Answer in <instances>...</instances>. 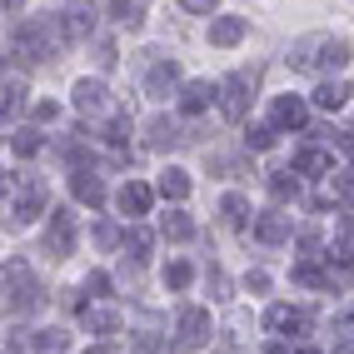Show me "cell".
I'll return each mask as SVG.
<instances>
[{"mask_svg": "<svg viewBox=\"0 0 354 354\" xmlns=\"http://www.w3.org/2000/svg\"><path fill=\"white\" fill-rule=\"evenodd\" d=\"M195 279V270L185 265V259H170V265H165V290H185Z\"/></svg>", "mask_w": 354, "mask_h": 354, "instance_id": "f1b7e54d", "label": "cell"}, {"mask_svg": "<svg viewBox=\"0 0 354 354\" xmlns=\"http://www.w3.org/2000/svg\"><path fill=\"white\" fill-rule=\"evenodd\" d=\"M70 190H75L80 205H105V185H100V175H90V170H75Z\"/></svg>", "mask_w": 354, "mask_h": 354, "instance_id": "2e32d148", "label": "cell"}, {"mask_svg": "<svg viewBox=\"0 0 354 354\" xmlns=\"http://www.w3.org/2000/svg\"><path fill=\"white\" fill-rule=\"evenodd\" d=\"M6 310L10 315H35L40 310V285L20 259H6Z\"/></svg>", "mask_w": 354, "mask_h": 354, "instance_id": "7a4b0ae2", "label": "cell"}, {"mask_svg": "<svg viewBox=\"0 0 354 354\" xmlns=\"http://www.w3.org/2000/svg\"><path fill=\"white\" fill-rule=\"evenodd\" d=\"M145 135H150V145H155V150H170V145H180V125H175V120H165V115H155Z\"/></svg>", "mask_w": 354, "mask_h": 354, "instance_id": "ffe728a7", "label": "cell"}, {"mask_svg": "<svg viewBox=\"0 0 354 354\" xmlns=\"http://www.w3.org/2000/svg\"><path fill=\"white\" fill-rule=\"evenodd\" d=\"M150 200H155V190H150V185H140V180H130L125 190H120V209H125L130 220H145L150 215Z\"/></svg>", "mask_w": 354, "mask_h": 354, "instance_id": "8fae6325", "label": "cell"}, {"mask_svg": "<svg viewBox=\"0 0 354 354\" xmlns=\"http://www.w3.org/2000/svg\"><path fill=\"white\" fill-rule=\"evenodd\" d=\"M95 245H100V250H115V245H120V230L100 220V225H95Z\"/></svg>", "mask_w": 354, "mask_h": 354, "instance_id": "836d02e7", "label": "cell"}, {"mask_svg": "<svg viewBox=\"0 0 354 354\" xmlns=\"http://www.w3.org/2000/svg\"><path fill=\"white\" fill-rule=\"evenodd\" d=\"M245 35H250V20H240V15L209 20V45H215V50H230V45H240Z\"/></svg>", "mask_w": 354, "mask_h": 354, "instance_id": "9c48e42d", "label": "cell"}, {"mask_svg": "<svg viewBox=\"0 0 354 354\" xmlns=\"http://www.w3.org/2000/svg\"><path fill=\"white\" fill-rule=\"evenodd\" d=\"M60 45H70L65 15H35V20H20V26L10 30L6 50H10L20 65H40V60H50Z\"/></svg>", "mask_w": 354, "mask_h": 354, "instance_id": "6da1fadb", "label": "cell"}, {"mask_svg": "<svg viewBox=\"0 0 354 354\" xmlns=\"http://www.w3.org/2000/svg\"><path fill=\"white\" fill-rule=\"evenodd\" d=\"M6 190H15V225H30L45 209V185L30 175H6Z\"/></svg>", "mask_w": 354, "mask_h": 354, "instance_id": "277c9868", "label": "cell"}, {"mask_svg": "<svg viewBox=\"0 0 354 354\" xmlns=\"http://www.w3.org/2000/svg\"><path fill=\"white\" fill-rule=\"evenodd\" d=\"M85 354H115V349L110 344H95V349H85Z\"/></svg>", "mask_w": 354, "mask_h": 354, "instance_id": "b9f144b4", "label": "cell"}, {"mask_svg": "<svg viewBox=\"0 0 354 354\" xmlns=\"http://www.w3.org/2000/svg\"><path fill=\"white\" fill-rule=\"evenodd\" d=\"M220 215H225L230 225H245V220H250V200H245V195H225V200H220Z\"/></svg>", "mask_w": 354, "mask_h": 354, "instance_id": "83f0119b", "label": "cell"}, {"mask_svg": "<svg viewBox=\"0 0 354 354\" xmlns=\"http://www.w3.org/2000/svg\"><path fill=\"white\" fill-rule=\"evenodd\" d=\"M175 80H180V70H175V60H155L150 65V95L155 100H165L175 90Z\"/></svg>", "mask_w": 354, "mask_h": 354, "instance_id": "e0dca14e", "label": "cell"}, {"mask_svg": "<svg viewBox=\"0 0 354 354\" xmlns=\"http://www.w3.org/2000/svg\"><path fill=\"white\" fill-rule=\"evenodd\" d=\"M250 100H254V70H230V75L220 80V110H225V120H245Z\"/></svg>", "mask_w": 354, "mask_h": 354, "instance_id": "3957f363", "label": "cell"}, {"mask_svg": "<svg viewBox=\"0 0 354 354\" xmlns=\"http://www.w3.org/2000/svg\"><path fill=\"white\" fill-rule=\"evenodd\" d=\"M165 234H170V240H195V220L185 215V209H170V215H165V225H160Z\"/></svg>", "mask_w": 354, "mask_h": 354, "instance_id": "cb8c5ba5", "label": "cell"}, {"mask_svg": "<svg viewBox=\"0 0 354 354\" xmlns=\"http://www.w3.org/2000/svg\"><path fill=\"white\" fill-rule=\"evenodd\" d=\"M310 55H319L315 65H324V70H344L354 50H349V40H315V45H310Z\"/></svg>", "mask_w": 354, "mask_h": 354, "instance_id": "7c38bea8", "label": "cell"}, {"mask_svg": "<svg viewBox=\"0 0 354 354\" xmlns=\"http://www.w3.org/2000/svg\"><path fill=\"white\" fill-rule=\"evenodd\" d=\"M295 170H299V175H329V155L310 145V150H299V160H295Z\"/></svg>", "mask_w": 354, "mask_h": 354, "instance_id": "d4e9b609", "label": "cell"}, {"mask_svg": "<svg viewBox=\"0 0 354 354\" xmlns=\"http://www.w3.org/2000/svg\"><path fill=\"white\" fill-rule=\"evenodd\" d=\"M55 115H60V105H55V100H40V105H35V125H50Z\"/></svg>", "mask_w": 354, "mask_h": 354, "instance_id": "e575fe53", "label": "cell"}, {"mask_svg": "<svg viewBox=\"0 0 354 354\" xmlns=\"http://www.w3.org/2000/svg\"><path fill=\"white\" fill-rule=\"evenodd\" d=\"M80 319H85L90 335H115V329H120V315L115 310H80Z\"/></svg>", "mask_w": 354, "mask_h": 354, "instance_id": "44dd1931", "label": "cell"}, {"mask_svg": "<svg viewBox=\"0 0 354 354\" xmlns=\"http://www.w3.org/2000/svg\"><path fill=\"white\" fill-rule=\"evenodd\" d=\"M20 105H26V85L6 75V90H0V110H6V120H10V115H20Z\"/></svg>", "mask_w": 354, "mask_h": 354, "instance_id": "484cf974", "label": "cell"}, {"mask_svg": "<svg viewBox=\"0 0 354 354\" xmlns=\"http://www.w3.org/2000/svg\"><path fill=\"white\" fill-rule=\"evenodd\" d=\"M344 100H349V85L344 80H324L319 90H315V105L329 115V110H344Z\"/></svg>", "mask_w": 354, "mask_h": 354, "instance_id": "d6986e66", "label": "cell"}, {"mask_svg": "<svg viewBox=\"0 0 354 354\" xmlns=\"http://www.w3.org/2000/svg\"><path fill=\"white\" fill-rule=\"evenodd\" d=\"M270 190H274V200H299V170H279L270 180Z\"/></svg>", "mask_w": 354, "mask_h": 354, "instance_id": "4316f807", "label": "cell"}, {"mask_svg": "<svg viewBox=\"0 0 354 354\" xmlns=\"http://www.w3.org/2000/svg\"><path fill=\"white\" fill-rule=\"evenodd\" d=\"M75 110L85 115V120H105V115H110L105 80H75Z\"/></svg>", "mask_w": 354, "mask_h": 354, "instance_id": "8992f818", "label": "cell"}, {"mask_svg": "<svg viewBox=\"0 0 354 354\" xmlns=\"http://www.w3.org/2000/svg\"><path fill=\"white\" fill-rule=\"evenodd\" d=\"M160 195L180 205L185 195H190V175H185V170H165V175H160Z\"/></svg>", "mask_w": 354, "mask_h": 354, "instance_id": "7402d4cb", "label": "cell"}, {"mask_svg": "<svg viewBox=\"0 0 354 354\" xmlns=\"http://www.w3.org/2000/svg\"><path fill=\"white\" fill-rule=\"evenodd\" d=\"M270 125L274 130H304V125H310V105H304L299 95H279L270 105Z\"/></svg>", "mask_w": 354, "mask_h": 354, "instance_id": "ba28073f", "label": "cell"}, {"mask_svg": "<svg viewBox=\"0 0 354 354\" xmlns=\"http://www.w3.org/2000/svg\"><path fill=\"white\" fill-rule=\"evenodd\" d=\"M85 290H90V295H105V290H110V279H105V274H90V279H85Z\"/></svg>", "mask_w": 354, "mask_h": 354, "instance_id": "ab89813d", "label": "cell"}, {"mask_svg": "<svg viewBox=\"0 0 354 354\" xmlns=\"http://www.w3.org/2000/svg\"><path fill=\"white\" fill-rule=\"evenodd\" d=\"M125 250H130L135 259H150V250H155V234H150L145 225H130V230H125Z\"/></svg>", "mask_w": 354, "mask_h": 354, "instance_id": "603a6c76", "label": "cell"}, {"mask_svg": "<svg viewBox=\"0 0 354 354\" xmlns=\"http://www.w3.org/2000/svg\"><path fill=\"white\" fill-rule=\"evenodd\" d=\"M254 234H259L265 245H285V240H290V220L279 215V209H265V215H259V225H254Z\"/></svg>", "mask_w": 354, "mask_h": 354, "instance_id": "9a60e30c", "label": "cell"}, {"mask_svg": "<svg viewBox=\"0 0 354 354\" xmlns=\"http://www.w3.org/2000/svg\"><path fill=\"white\" fill-rule=\"evenodd\" d=\"M90 30H95V10H90V6H70V10H65V35H70V45L90 40Z\"/></svg>", "mask_w": 354, "mask_h": 354, "instance_id": "5bb4252c", "label": "cell"}, {"mask_svg": "<svg viewBox=\"0 0 354 354\" xmlns=\"http://www.w3.org/2000/svg\"><path fill=\"white\" fill-rule=\"evenodd\" d=\"M10 6H20V0H6V10H10Z\"/></svg>", "mask_w": 354, "mask_h": 354, "instance_id": "7bdbcfd3", "label": "cell"}, {"mask_svg": "<svg viewBox=\"0 0 354 354\" xmlns=\"http://www.w3.org/2000/svg\"><path fill=\"white\" fill-rule=\"evenodd\" d=\"M245 145H250V150H270V145H274V125H259V130H250V135H245Z\"/></svg>", "mask_w": 354, "mask_h": 354, "instance_id": "d6a6232c", "label": "cell"}, {"mask_svg": "<svg viewBox=\"0 0 354 354\" xmlns=\"http://www.w3.org/2000/svg\"><path fill=\"white\" fill-rule=\"evenodd\" d=\"M335 259L349 270L354 265V220H344V234H339V245H335Z\"/></svg>", "mask_w": 354, "mask_h": 354, "instance_id": "4dcf8cb0", "label": "cell"}, {"mask_svg": "<svg viewBox=\"0 0 354 354\" xmlns=\"http://www.w3.org/2000/svg\"><path fill=\"white\" fill-rule=\"evenodd\" d=\"M265 324L274 329V335H304V329H310V310H290V304H274V310L265 315Z\"/></svg>", "mask_w": 354, "mask_h": 354, "instance_id": "30bf717a", "label": "cell"}, {"mask_svg": "<svg viewBox=\"0 0 354 354\" xmlns=\"http://www.w3.org/2000/svg\"><path fill=\"white\" fill-rule=\"evenodd\" d=\"M209 100H220V90H209L205 80H190V85L180 90V110H185V115H205Z\"/></svg>", "mask_w": 354, "mask_h": 354, "instance_id": "4fadbf2b", "label": "cell"}, {"mask_svg": "<svg viewBox=\"0 0 354 354\" xmlns=\"http://www.w3.org/2000/svg\"><path fill=\"white\" fill-rule=\"evenodd\" d=\"M335 140H339V150H344V160H354V130H339Z\"/></svg>", "mask_w": 354, "mask_h": 354, "instance_id": "f35d334b", "label": "cell"}, {"mask_svg": "<svg viewBox=\"0 0 354 354\" xmlns=\"http://www.w3.org/2000/svg\"><path fill=\"white\" fill-rule=\"evenodd\" d=\"M45 250H50L55 259H65L70 250H75V215H70V209H55V215H50V230H45Z\"/></svg>", "mask_w": 354, "mask_h": 354, "instance_id": "52a82bcc", "label": "cell"}, {"mask_svg": "<svg viewBox=\"0 0 354 354\" xmlns=\"http://www.w3.org/2000/svg\"><path fill=\"white\" fill-rule=\"evenodd\" d=\"M105 15L115 20V26H125V30H135L140 20H145V6H140V0H110V6H105Z\"/></svg>", "mask_w": 354, "mask_h": 354, "instance_id": "ac0fdd59", "label": "cell"}, {"mask_svg": "<svg viewBox=\"0 0 354 354\" xmlns=\"http://www.w3.org/2000/svg\"><path fill=\"white\" fill-rule=\"evenodd\" d=\"M30 344H35V354H65V335H60V329H40Z\"/></svg>", "mask_w": 354, "mask_h": 354, "instance_id": "f546056e", "label": "cell"}, {"mask_svg": "<svg viewBox=\"0 0 354 354\" xmlns=\"http://www.w3.org/2000/svg\"><path fill=\"white\" fill-rule=\"evenodd\" d=\"M95 55H100V70H110V65H115V45L100 40V45H95Z\"/></svg>", "mask_w": 354, "mask_h": 354, "instance_id": "74e56055", "label": "cell"}, {"mask_svg": "<svg viewBox=\"0 0 354 354\" xmlns=\"http://www.w3.org/2000/svg\"><path fill=\"white\" fill-rule=\"evenodd\" d=\"M209 335H215V324H209V310H180V324H175V339H180V349H200V344H209Z\"/></svg>", "mask_w": 354, "mask_h": 354, "instance_id": "5b68a950", "label": "cell"}, {"mask_svg": "<svg viewBox=\"0 0 354 354\" xmlns=\"http://www.w3.org/2000/svg\"><path fill=\"white\" fill-rule=\"evenodd\" d=\"M299 354H319V349H299Z\"/></svg>", "mask_w": 354, "mask_h": 354, "instance_id": "ee69618b", "label": "cell"}, {"mask_svg": "<svg viewBox=\"0 0 354 354\" xmlns=\"http://www.w3.org/2000/svg\"><path fill=\"white\" fill-rule=\"evenodd\" d=\"M180 6H185V10H190V15H209V10H215V6H220V0H180Z\"/></svg>", "mask_w": 354, "mask_h": 354, "instance_id": "8d00e7d4", "label": "cell"}, {"mask_svg": "<svg viewBox=\"0 0 354 354\" xmlns=\"http://www.w3.org/2000/svg\"><path fill=\"white\" fill-rule=\"evenodd\" d=\"M10 145H15V155H35L40 150V130H15Z\"/></svg>", "mask_w": 354, "mask_h": 354, "instance_id": "1f68e13d", "label": "cell"}, {"mask_svg": "<svg viewBox=\"0 0 354 354\" xmlns=\"http://www.w3.org/2000/svg\"><path fill=\"white\" fill-rule=\"evenodd\" d=\"M335 335H339V344H349V339H354V310H349L344 319H335Z\"/></svg>", "mask_w": 354, "mask_h": 354, "instance_id": "d590c367", "label": "cell"}, {"mask_svg": "<svg viewBox=\"0 0 354 354\" xmlns=\"http://www.w3.org/2000/svg\"><path fill=\"white\" fill-rule=\"evenodd\" d=\"M250 290H254V295H265V290H270V274H265V270H254V274H250Z\"/></svg>", "mask_w": 354, "mask_h": 354, "instance_id": "60d3db41", "label": "cell"}]
</instances>
